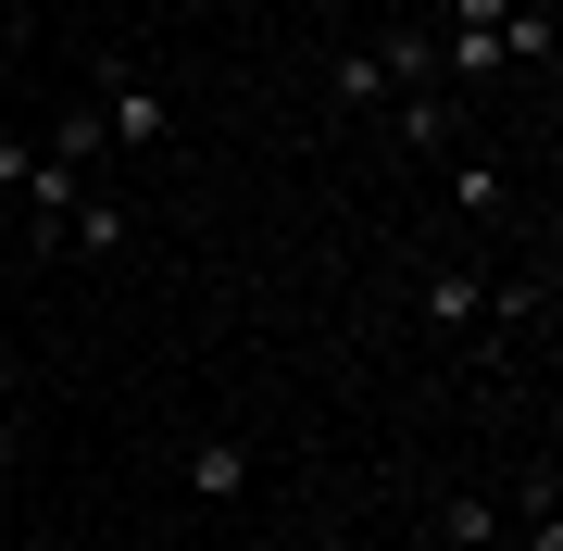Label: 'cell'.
<instances>
[{
  "label": "cell",
  "mask_w": 563,
  "mask_h": 551,
  "mask_svg": "<svg viewBox=\"0 0 563 551\" xmlns=\"http://www.w3.org/2000/svg\"><path fill=\"white\" fill-rule=\"evenodd\" d=\"M88 113H101V139L125 151V164H151V151L176 139V113H163V88L139 76V63H101V88H88Z\"/></svg>",
  "instance_id": "1"
},
{
  "label": "cell",
  "mask_w": 563,
  "mask_h": 551,
  "mask_svg": "<svg viewBox=\"0 0 563 551\" xmlns=\"http://www.w3.org/2000/svg\"><path fill=\"white\" fill-rule=\"evenodd\" d=\"M125 239H139V213H125V188L101 176V188H88L76 213H63V239H51V251H76V264H113Z\"/></svg>",
  "instance_id": "2"
},
{
  "label": "cell",
  "mask_w": 563,
  "mask_h": 551,
  "mask_svg": "<svg viewBox=\"0 0 563 551\" xmlns=\"http://www.w3.org/2000/svg\"><path fill=\"white\" fill-rule=\"evenodd\" d=\"M176 489L201 502V514H225V502L251 489V451H239V439H188V464H176Z\"/></svg>",
  "instance_id": "3"
},
{
  "label": "cell",
  "mask_w": 563,
  "mask_h": 551,
  "mask_svg": "<svg viewBox=\"0 0 563 551\" xmlns=\"http://www.w3.org/2000/svg\"><path fill=\"white\" fill-rule=\"evenodd\" d=\"M376 76H388V101H401V88H451L439 76V25H388V38H376Z\"/></svg>",
  "instance_id": "4"
},
{
  "label": "cell",
  "mask_w": 563,
  "mask_h": 551,
  "mask_svg": "<svg viewBox=\"0 0 563 551\" xmlns=\"http://www.w3.org/2000/svg\"><path fill=\"white\" fill-rule=\"evenodd\" d=\"M388 125H401V151H451V139H463V101H451V88H401Z\"/></svg>",
  "instance_id": "5"
},
{
  "label": "cell",
  "mask_w": 563,
  "mask_h": 551,
  "mask_svg": "<svg viewBox=\"0 0 563 551\" xmlns=\"http://www.w3.org/2000/svg\"><path fill=\"white\" fill-rule=\"evenodd\" d=\"M476 313H488V276H463V264L426 276V327H439V339H476Z\"/></svg>",
  "instance_id": "6"
},
{
  "label": "cell",
  "mask_w": 563,
  "mask_h": 551,
  "mask_svg": "<svg viewBox=\"0 0 563 551\" xmlns=\"http://www.w3.org/2000/svg\"><path fill=\"white\" fill-rule=\"evenodd\" d=\"M488 539H501V502H488V489L439 502V527H426V551H488Z\"/></svg>",
  "instance_id": "7"
},
{
  "label": "cell",
  "mask_w": 563,
  "mask_h": 551,
  "mask_svg": "<svg viewBox=\"0 0 563 551\" xmlns=\"http://www.w3.org/2000/svg\"><path fill=\"white\" fill-rule=\"evenodd\" d=\"M51 164H63V176H101V164H113V139H101V113H88V101L51 125Z\"/></svg>",
  "instance_id": "8"
},
{
  "label": "cell",
  "mask_w": 563,
  "mask_h": 551,
  "mask_svg": "<svg viewBox=\"0 0 563 551\" xmlns=\"http://www.w3.org/2000/svg\"><path fill=\"white\" fill-rule=\"evenodd\" d=\"M514 527H526V551H563V476H551V464L526 476V502H514Z\"/></svg>",
  "instance_id": "9"
},
{
  "label": "cell",
  "mask_w": 563,
  "mask_h": 551,
  "mask_svg": "<svg viewBox=\"0 0 563 551\" xmlns=\"http://www.w3.org/2000/svg\"><path fill=\"white\" fill-rule=\"evenodd\" d=\"M325 101H339V113H388V76H376V51H339V76H325Z\"/></svg>",
  "instance_id": "10"
},
{
  "label": "cell",
  "mask_w": 563,
  "mask_h": 551,
  "mask_svg": "<svg viewBox=\"0 0 563 551\" xmlns=\"http://www.w3.org/2000/svg\"><path fill=\"white\" fill-rule=\"evenodd\" d=\"M501 201H514V188H501V164H476V151H463V164H451V213H476V225H488Z\"/></svg>",
  "instance_id": "11"
},
{
  "label": "cell",
  "mask_w": 563,
  "mask_h": 551,
  "mask_svg": "<svg viewBox=\"0 0 563 551\" xmlns=\"http://www.w3.org/2000/svg\"><path fill=\"white\" fill-rule=\"evenodd\" d=\"M25 176H38V151H25V139H0V201H13Z\"/></svg>",
  "instance_id": "12"
},
{
  "label": "cell",
  "mask_w": 563,
  "mask_h": 551,
  "mask_svg": "<svg viewBox=\"0 0 563 551\" xmlns=\"http://www.w3.org/2000/svg\"><path fill=\"white\" fill-rule=\"evenodd\" d=\"M439 13H451V25H501L514 0H439Z\"/></svg>",
  "instance_id": "13"
},
{
  "label": "cell",
  "mask_w": 563,
  "mask_h": 551,
  "mask_svg": "<svg viewBox=\"0 0 563 551\" xmlns=\"http://www.w3.org/2000/svg\"><path fill=\"white\" fill-rule=\"evenodd\" d=\"M13 13H25V0H0V25H13Z\"/></svg>",
  "instance_id": "14"
},
{
  "label": "cell",
  "mask_w": 563,
  "mask_h": 551,
  "mask_svg": "<svg viewBox=\"0 0 563 551\" xmlns=\"http://www.w3.org/2000/svg\"><path fill=\"white\" fill-rule=\"evenodd\" d=\"M0 364H13V339H0Z\"/></svg>",
  "instance_id": "15"
}]
</instances>
